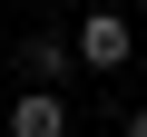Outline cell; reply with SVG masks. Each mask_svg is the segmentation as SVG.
Listing matches in <instances>:
<instances>
[{
	"label": "cell",
	"mask_w": 147,
	"mask_h": 137,
	"mask_svg": "<svg viewBox=\"0 0 147 137\" xmlns=\"http://www.w3.org/2000/svg\"><path fill=\"white\" fill-rule=\"evenodd\" d=\"M69 49H79L88 79H108V68H127V59H137V30H127V10L88 0V20H79V39H69Z\"/></svg>",
	"instance_id": "1"
},
{
	"label": "cell",
	"mask_w": 147,
	"mask_h": 137,
	"mask_svg": "<svg viewBox=\"0 0 147 137\" xmlns=\"http://www.w3.org/2000/svg\"><path fill=\"white\" fill-rule=\"evenodd\" d=\"M10 59H20V79H30V88H69V79H79V49H69L59 30H30V39H10Z\"/></svg>",
	"instance_id": "2"
},
{
	"label": "cell",
	"mask_w": 147,
	"mask_h": 137,
	"mask_svg": "<svg viewBox=\"0 0 147 137\" xmlns=\"http://www.w3.org/2000/svg\"><path fill=\"white\" fill-rule=\"evenodd\" d=\"M10 137H69V98L20 79V98H10Z\"/></svg>",
	"instance_id": "3"
},
{
	"label": "cell",
	"mask_w": 147,
	"mask_h": 137,
	"mask_svg": "<svg viewBox=\"0 0 147 137\" xmlns=\"http://www.w3.org/2000/svg\"><path fill=\"white\" fill-rule=\"evenodd\" d=\"M118 137H147V108H127V118H118Z\"/></svg>",
	"instance_id": "4"
},
{
	"label": "cell",
	"mask_w": 147,
	"mask_h": 137,
	"mask_svg": "<svg viewBox=\"0 0 147 137\" xmlns=\"http://www.w3.org/2000/svg\"><path fill=\"white\" fill-rule=\"evenodd\" d=\"M108 10H127V0H108Z\"/></svg>",
	"instance_id": "5"
}]
</instances>
